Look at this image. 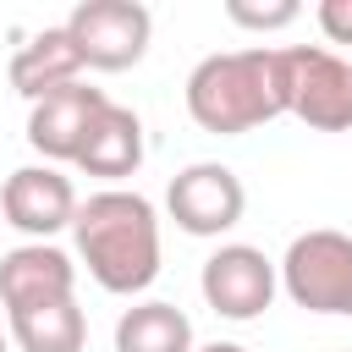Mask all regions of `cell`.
Masks as SVG:
<instances>
[{
  "label": "cell",
  "mask_w": 352,
  "mask_h": 352,
  "mask_svg": "<svg viewBox=\"0 0 352 352\" xmlns=\"http://www.w3.org/2000/svg\"><path fill=\"white\" fill-rule=\"evenodd\" d=\"M187 116L214 138H242L275 116H292V60L286 50H226L204 55L187 77Z\"/></svg>",
  "instance_id": "cell-1"
},
{
  "label": "cell",
  "mask_w": 352,
  "mask_h": 352,
  "mask_svg": "<svg viewBox=\"0 0 352 352\" xmlns=\"http://www.w3.org/2000/svg\"><path fill=\"white\" fill-rule=\"evenodd\" d=\"M72 236H77V258L88 264V275L104 292L138 297V292L154 286V275H160V214L143 192H126V187L94 192L88 204H77Z\"/></svg>",
  "instance_id": "cell-2"
},
{
  "label": "cell",
  "mask_w": 352,
  "mask_h": 352,
  "mask_svg": "<svg viewBox=\"0 0 352 352\" xmlns=\"http://www.w3.org/2000/svg\"><path fill=\"white\" fill-rule=\"evenodd\" d=\"M280 286L308 314L352 319V236L330 231V226L292 236V248L280 258Z\"/></svg>",
  "instance_id": "cell-3"
},
{
  "label": "cell",
  "mask_w": 352,
  "mask_h": 352,
  "mask_svg": "<svg viewBox=\"0 0 352 352\" xmlns=\"http://www.w3.org/2000/svg\"><path fill=\"white\" fill-rule=\"evenodd\" d=\"M66 33H72L88 72H126V66L143 60L154 16L138 0H82L66 16Z\"/></svg>",
  "instance_id": "cell-4"
},
{
  "label": "cell",
  "mask_w": 352,
  "mask_h": 352,
  "mask_svg": "<svg viewBox=\"0 0 352 352\" xmlns=\"http://www.w3.org/2000/svg\"><path fill=\"white\" fill-rule=\"evenodd\" d=\"M165 209H170V220H176L187 236H220V231H231V226L242 220L248 192H242V176H236L231 165L198 160V165H187V170L170 176Z\"/></svg>",
  "instance_id": "cell-5"
},
{
  "label": "cell",
  "mask_w": 352,
  "mask_h": 352,
  "mask_svg": "<svg viewBox=\"0 0 352 352\" xmlns=\"http://www.w3.org/2000/svg\"><path fill=\"white\" fill-rule=\"evenodd\" d=\"M292 116L314 132H352V60L324 44H292Z\"/></svg>",
  "instance_id": "cell-6"
},
{
  "label": "cell",
  "mask_w": 352,
  "mask_h": 352,
  "mask_svg": "<svg viewBox=\"0 0 352 352\" xmlns=\"http://www.w3.org/2000/svg\"><path fill=\"white\" fill-rule=\"evenodd\" d=\"M198 286H204V302L220 319L242 324V319H258L275 302V264L258 248H248V242H226V248H214L204 258Z\"/></svg>",
  "instance_id": "cell-7"
},
{
  "label": "cell",
  "mask_w": 352,
  "mask_h": 352,
  "mask_svg": "<svg viewBox=\"0 0 352 352\" xmlns=\"http://www.w3.org/2000/svg\"><path fill=\"white\" fill-rule=\"evenodd\" d=\"M0 214H6V226H16L22 236L50 242V236L66 231L72 214H77L72 176H60L55 165H22V170H11L6 187H0Z\"/></svg>",
  "instance_id": "cell-8"
},
{
  "label": "cell",
  "mask_w": 352,
  "mask_h": 352,
  "mask_svg": "<svg viewBox=\"0 0 352 352\" xmlns=\"http://www.w3.org/2000/svg\"><path fill=\"white\" fill-rule=\"evenodd\" d=\"M77 297V264L72 253H60L55 242H22L11 253H0V308L22 314L38 302H60Z\"/></svg>",
  "instance_id": "cell-9"
},
{
  "label": "cell",
  "mask_w": 352,
  "mask_h": 352,
  "mask_svg": "<svg viewBox=\"0 0 352 352\" xmlns=\"http://www.w3.org/2000/svg\"><path fill=\"white\" fill-rule=\"evenodd\" d=\"M104 104H110V94L94 88V82H66V88L33 99V110H28V143H33V154H44V160H77V148H82V138H88V126H94V116Z\"/></svg>",
  "instance_id": "cell-10"
},
{
  "label": "cell",
  "mask_w": 352,
  "mask_h": 352,
  "mask_svg": "<svg viewBox=\"0 0 352 352\" xmlns=\"http://www.w3.org/2000/svg\"><path fill=\"white\" fill-rule=\"evenodd\" d=\"M72 165L88 170V176H104V182L132 176L143 165V121H138V110H126V104L110 99L94 116V126H88V138H82V148H77Z\"/></svg>",
  "instance_id": "cell-11"
},
{
  "label": "cell",
  "mask_w": 352,
  "mask_h": 352,
  "mask_svg": "<svg viewBox=\"0 0 352 352\" xmlns=\"http://www.w3.org/2000/svg\"><path fill=\"white\" fill-rule=\"evenodd\" d=\"M66 82H82V55H77L66 22H60V28H38V33L11 55V88H16L22 99H44V94H55V88H66Z\"/></svg>",
  "instance_id": "cell-12"
},
{
  "label": "cell",
  "mask_w": 352,
  "mask_h": 352,
  "mask_svg": "<svg viewBox=\"0 0 352 352\" xmlns=\"http://www.w3.org/2000/svg\"><path fill=\"white\" fill-rule=\"evenodd\" d=\"M6 319H11V341L22 352H82L88 346V319H82L77 297L38 302V308L6 314Z\"/></svg>",
  "instance_id": "cell-13"
},
{
  "label": "cell",
  "mask_w": 352,
  "mask_h": 352,
  "mask_svg": "<svg viewBox=\"0 0 352 352\" xmlns=\"http://www.w3.org/2000/svg\"><path fill=\"white\" fill-rule=\"evenodd\" d=\"M116 352H192V319L176 302H138L116 319Z\"/></svg>",
  "instance_id": "cell-14"
},
{
  "label": "cell",
  "mask_w": 352,
  "mask_h": 352,
  "mask_svg": "<svg viewBox=\"0 0 352 352\" xmlns=\"http://www.w3.org/2000/svg\"><path fill=\"white\" fill-rule=\"evenodd\" d=\"M226 16H231L236 28H253V33H275V28H292V22L302 16V6H297V0H270V6H253V0H231V6H226Z\"/></svg>",
  "instance_id": "cell-15"
},
{
  "label": "cell",
  "mask_w": 352,
  "mask_h": 352,
  "mask_svg": "<svg viewBox=\"0 0 352 352\" xmlns=\"http://www.w3.org/2000/svg\"><path fill=\"white\" fill-rule=\"evenodd\" d=\"M314 22H319V33L330 44H352V0H319Z\"/></svg>",
  "instance_id": "cell-16"
},
{
  "label": "cell",
  "mask_w": 352,
  "mask_h": 352,
  "mask_svg": "<svg viewBox=\"0 0 352 352\" xmlns=\"http://www.w3.org/2000/svg\"><path fill=\"white\" fill-rule=\"evenodd\" d=\"M192 352H248V346H236V341H209V346H192Z\"/></svg>",
  "instance_id": "cell-17"
},
{
  "label": "cell",
  "mask_w": 352,
  "mask_h": 352,
  "mask_svg": "<svg viewBox=\"0 0 352 352\" xmlns=\"http://www.w3.org/2000/svg\"><path fill=\"white\" fill-rule=\"evenodd\" d=\"M0 352H6V330H0Z\"/></svg>",
  "instance_id": "cell-18"
}]
</instances>
